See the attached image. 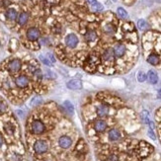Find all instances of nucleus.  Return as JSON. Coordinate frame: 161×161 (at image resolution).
Returning <instances> with one entry per match:
<instances>
[{
    "mask_svg": "<svg viewBox=\"0 0 161 161\" xmlns=\"http://www.w3.org/2000/svg\"><path fill=\"white\" fill-rule=\"evenodd\" d=\"M47 148H49V145H47V143L45 140H37L35 144H34V150L38 154H42L47 152Z\"/></svg>",
    "mask_w": 161,
    "mask_h": 161,
    "instance_id": "f257e3e1",
    "label": "nucleus"
},
{
    "mask_svg": "<svg viewBox=\"0 0 161 161\" xmlns=\"http://www.w3.org/2000/svg\"><path fill=\"white\" fill-rule=\"evenodd\" d=\"M45 129H46L45 125L41 121L36 120L32 123V132L35 134H42L45 132Z\"/></svg>",
    "mask_w": 161,
    "mask_h": 161,
    "instance_id": "f03ea898",
    "label": "nucleus"
},
{
    "mask_svg": "<svg viewBox=\"0 0 161 161\" xmlns=\"http://www.w3.org/2000/svg\"><path fill=\"white\" fill-rule=\"evenodd\" d=\"M58 144L61 148L63 149H67L69 148L70 146L72 145V139L66 135H63V137H60L58 139Z\"/></svg>",
    "mask_w": 161,
    "mask_h": 161,
    "instance_id": "7ed1b4c3",
    "label": "nucleus"
},
{
    "mask_svg": "<svg viewBox=\"0 0 161 161\" xmlns=\"http://www.w3.org/2000/svg\"><path fill=\"white\" fill-rule=\"evenodd\" d=\"M113 50H114V55H115L116 58H122V56L125 55L126 49L125 45H123V44H117L114 47Z\"/></svg>",
    "mask_w": 161,
    "mask_h": 161,
    "instance_id": "20e7f679",
    "label": "nucleus"
},
{
    "mask_svg": "<svg viewBox=\"0 0 161 161\" xmlns=\"http://www.w3.org/2000/svg\"><path fill=\"white\" fill-rule=\"evenodd\" d=\"M65 43L69 47L74 49V47H76V46L78 45V38L76 37V35H74V34H70V35L66 36Z\"/></svg>",
    "mask_w": 161,
    "mask_h": 161,
    "instance_id": "39448f33",
    "label": "nucleus"
},
{
    "mask_svg": "<svg viewBox=\"0 0 161 161\" xmlns=\"http://www.w3.org/2000/svg\"><path fill=\"white\" fill-rule=\"evenodd\" d=\"M40 31L37 29V28H30L29 30L27 31V38L30 40V41H36L40 38Z\"/></svg>",
    "mask_w": 161,
    "mask_h": 161,
    "instance_id": "423d86ee",
    "label": "nucleus"
},
{
    "mask_svg": "<svg viewBox=\"0 0 161 161\" xmlns=\"http://www.w3.org/2000/svg\"><path fill=\"white\" fill-rule=\"evenodd\" d=\"M15 83L17 86L20 87V88H25V87L28 86V84H29V79H28L27 76L20 75L16 78Z\"/></svg>",
    "mask_w": 161,
    "mask_h": 161,
    "instance_id": "0eeeda50",
    "label": "nucleus"
},
{
    "mask_svg": "<svg viewBox=\"0 0 161 161\" xmlns=\"http://www.w3.org/2000/svg\"><path fill=\"white\" fill-rule=\"evenodd\" d=\"M67 88L71 89V90H78V89H81L82 88V82L78 79H72L67 82L66 84Z\"/></svg>",
    "mask_w": 161,
    "mask_h": 161,
    "instance_id": "6e6552de",
    "label": "nucleus"
},
{
    "mask_svg": "<svg viewBox=\"0 0 161 161\" xmlns=\"http://www.w3.org/2000/svg\"><path fill=\"white\" fill-rule=\"evenodd\" d=\"M21 61L19 59H13L12 61H10L9 65H8V68H9L10 71L12 72H17L19 71L20 68H21Z\"/></svg>",
    "mask_w": 161,
    "mask_h": 161,
    "instance_id": "1a4fd4ad",
    "label": "nucleus"
},
{
    "mask_svg": "<svg viewBox=\"0 0 161 161\" xmlns=\"http://www.w3.org/2000/svg\"><path fill=\"white\" fill-rule=\"evenodd\" d=\"M94 129H95V131L96 132H105L106 131V129H107V124L105 121H103V120H98V121H96L95 124H94Z\"/></svg>",
    "mask_w": 161,
    "mask_h": 161,
    "instance_id": "9d476101",
    "label": "nucleus"
},
{
    "mask_svg": "<svg viewBox=\"0 0 161 161\" xmlns=\"http://www.w3.org/2000/svg\"><path fill=\"white\" fill-rule=\"evenodd\" d=\"M114 58H115V55H114V50H113V49H107L105 52H103L102 58H103V60L107 61V63H111V61H113Z\"/></svg>",
    "mask_w": 161,
    "mask_h": 161,
    "instance_id": "9b49d317",
    "label": "nucleus"
},
{
    "mask_svg": "<svg viewBox=\"0 0 161 161\" xmlns=\"http://www.w3.org/2000/svg\"><path fill=\"white\" fill-rule=\"evenodd\" d=\"M109 139L111 142H117L121 138V132L118 131L117 129H112L108 134Z\"/></svg>",
    "mask_w": 161,
    "mask_h": 161,
    "instance_id": "f8f14e48",
    "label": "nucleus"
},
{
    "mask_svg": "<svg viewBox=\"0 0 161 161\" xmlns=\"http://www.w3.org/2000/svg\"><path fill=\"white\" fill-rule=\"evenodd\" d=\"M109 114V107L107 105H100L97 108V115L99 117L103 118V117H106L108 116Z\"/></svg>",
    "mask_w": 161,
    "mask_h": 161,
    "instance_id": "ddd939ff",
    "label": "nucleus"
},
{
    "mask_svg": "<svg viewBox=\"0 0 161 161\" xmlns=\"http://www.w3.org/2000/svg\"><path fill=\"white\" fill-rule=\"evenodd\" d=\"M147 78L149 80V82L151 84H156L157 81H158V75L157 73L154 71V70H149L148 73H147Z\"/></svg>",
    "mask_w": 161,
    "mask_h": 161,
    "instance_id": "4468645a",
    "label": "nucleus"
},
{
    "mask_svg": "<svg viewBox=\"0 0 161 161\" xmlns=\"http://www.w3.org/2000/svg\"><path fill=\"white\" fill-rule=\"evenodd\" d=\"M159 61H160L159 56H158L157 55H155V53H151V55H148L147 63H150L151 65H157V64L159 63Z\"/></svg>",
    "mask_w": 161,
    "mask_h": 161,
    "instance_id": "2eb2a0df",
    "label": "nucleus"
},
{
    "mask_svg": "<svg viewBox=\"0 0 161 161\" xmlns=\"http://www.w3.org/2000/svg\"><path fill=\"white\" fill-rule=\"evenodd\" d=\"M28 19H29V15H28V13L23 12V13H21L19 15L18 23L21 25V26H23V25H25L28 22Z\"/></svg>",
    "mask_w": 161,
    "mask_h": 161,
    "instance_id": "dca6fc26",
    "label": "nucleus"
},
{
    "mask_svg": "<svg viewBox=\"0 0 161 161\" xmlns=\"http://www.w3.org/2000/svg\"><path fill=\"white\" fill-rule=\"evenodd\" d=\"M84 38H85L87 42H93V41H95L96 38H97V35H96V33L94 31H88V32L85 34Z\"/></svg>",
    "mask_w": 161,
    "mask_h": 161,
    "instance_id": "f3484780",
    "label": "nucleus"
},
{
    "mask_svg": "<svg viewBox=\"0 0 161 161\" xmlns=\"http://www.w3.org/2000/svg\"><path fill=\"white\" fill-rule=\"evenodd\" d=\"M63 108L65 109L70 115H72L73 113H74V107H73L72 103L69 102V101H65V102H63Z\"/></svg>",
    "mask_w": 161,
    "mask_h": 161,
    "instance_id": "a211bd4d",
    "label": "nucleus"
},
{
    "mask_svg": "<svg viewBox=\"0 0 161 161\" xmlns=\"http://www.w3.org/2000/svg\"><path fill=\"white\" fill-rule=\"evenodd\" d=\"M6 17H7V19L11 20V21H14V20H16V18H17V12H16V10H14V9H8L6 11Z\"/></svg>",
    "mask_w": 161,
    "mask_h": 161,
    "instance_id": "6ab92c4d",
    "label": "nucleus"
},
{
    "mask_svg": "<svg viewBox=\"0 0 161 161\" xmlns=\"http://www.w3.org/2000/svg\"><path fill=\"white\" fill-rule=\"evenodd\" d=\"M88 2H89V4L91 5V6L94 8L96 11L103 10V6L100 3H99L98 1H96V0H88Z\"/></svg>",
    "mask_w": 161,
    "mask_h": 161,
    "instance_id": "aec40b11",
    "label": "nucleus"
},
{
    "mask_svg": "<svg viewBox=\"0 0 161 161\" xmlns=\"http://www.w3.org/2000/svg\"><path fill=\"white\" fill-rule=\"evenodd\" d=\"M115 27L113 26L112 24H107L105 27H104V32H105L106 34H108V35H112V34L115 33Z\"/></svg>",
    "mask_w": 161,
    "mask_h": 161,
    "instance_id": "412c9836",
    "label": "nucleus"
},
{
    "mask_svg": "<svg viewBox=\"0 0 161 161\" xmlns=\"http://www.w3.org/2000/svg\"><path fill=\"white\" fill-rule=\"evenodd\" d=\"M118 15L120 16L121 18L126 19V17H128V13H126V11L124 9V8L120 7V8H118Z\"/></svg>",
    "mask_w": 161,
    "mask_h": 161,
    "instance_id": "4be33fe9",
    "label": "nucleus"
},
{
    "mask_svg": "<svg viewBox=\"0 0 161 161\" xmlns=\"http://www.w3.org/2000/svg\"><path fill=\"white\" fill-rule=\"evenodd\" d=\"M137 26L140 30H145L146 28H147V23H146L144 20L140 19V20H138V22H137Z\"/></svg>",
    "mask_w": 161,
    "mask_h": 161,
    "instance_id": "5701e85b",
    "label": "nucleus"
},
{
    "mask_svg": "<svg viewBox=\"0 0 161 161\" xmlns=\"http://www.w3.org/2000/svg\"><path fill=\"white\" fill-rule=\"evenodd\" d=\"M42 102H43V100H42V98H41V97H35L32 101H31V106H33V107L38 106V105H40V104H41Z\"/></svg>",
    "mask_w": 161,
    "mask_h": 161,
    "instance_id": "b1692460",
    "label": "nucleus"
},
{
    "mask_svg": "<svg viewBox=\"0 0 161 161\" xmlns=\"http://www.w3.org/2000/svg\"><path fill=\"white\" fill-rule=\"evenodd\" d=\"M146 78H147V76H146L145 73H143L142 71H139L137 73V80L139 81V82H144L146 80Z\"/></svg>",
    "mask_w": 161,
    "mask_h": 161,
    "instance_id": "393cba45",
    "label": "nucleus"
},
{
    "mask_svg": "<svg viewBox=\"0 0 161 161\" xmlns=\"http://www.w3.org/2000/svg\"><path fill=\"white\" fill-rule=\"evenodd\" d=\"M4 129H5V132H6L7 134H12L14 132V126L11 125V124H7V125L4 126Z\"/></svg>",
    "mask_w": 161,
    "mask_h": 161,
    "instance_id": "a878e982",
    "label": "nucleus"
},
{
    "mask_svg": "<svg viewBox=\"0 0 161 161\" xmlns=\"http://www.w3.org/2000/svg\"><path fill=\"white\" fill-rule=\"evenodd\" d=\"M45 76H46L47 78H49V79L55 78V74L52 71V70H50V69H47L46 71H45Z\"/></svg>",
    "mask_w": 161,
    "mask_h": 161,
    "instance_id": "bb28decb",
    "label": "nucleus"
},
{
    "mask_svg": "<svg viewBox=\"0 0 161 161\" xmlns=\"http://www.w3.org/2000/svg\"><path fill=\"white\" fill-rule=\"evenodd\" d=\"M107 161H119V156L116 154H110L107 157Z\"/></svg>",
    "mask_w": 161,
    "mask_h": 161,
    "instance_id": "cd10ccee",
    "label": "nucleus"
},
{
    "mask_svg": "<svg viewBox=\"0 0 161 161\" xmlns=\"http://www.w3.org/2000/svg\"><path fill=\"white\" fill-rule=\"evenodd\" d=\"M142 115V120H143V122H144L145 124H148V123H149V120H148V112L143 111Z\"/></svg>",
    "mask_w": 161,
    "mask_h": 161,
    "instance_id": "c85d7f7f",
    "label": "nucleus"
},
{
    "mask_svg": "<svg viewBox=\"0 0 161 161\" xmlns=\"http://www.w3.org/2000/svg\"><path fill=\"white\" fill-rule=\"evenodd\" d=\"M40 59H41L42 63H45L46 65H50V64H52V63H50V61H49V59H47V58H45L44 55H41V56H40Z\"/></svg>",
    "mask_w": 161,
    "mask_h": 161,
    "instance_id": "c756f323",
    "label": "nucleus"
},
{
    "mask_svg": "<svg viewBox=\"0 0 161 161\" xmlns=\"http://www.w3.org/2000/svg\"><path fill=\"white\" fill-rule=\"evenodd\" d=\"M7 109V105L4 102H0V114H3V113L6 111Z\"/></svg>",
    "mask_w": 161,
    "mask_h": 161,
    "instance_id": "7c9ffc66",
    "label": "nucleus"
},
{
    "mask_svg": "<svg viewBox=\"0 0 161 161\" xmlns=\"http://www.w3.org/2000/svg\"><path fill=\"white\" fill-rule=\"evenodd\" d=\"M34 75H35L38 79H42V78H43V74H42V71L40 69H37L36 71L34 72Z\"/></svg>",
    "mask_w": 161,
    "mask_h": 161,
    "instance_id": "2f4dec72",
    "label": "nucleus"
},
{
    "mask_svg": "<svg viewBox=\"0 0 161 161\" xmlns=\"http://www.w3.org/2000/svg\"><path fill=\"white\" fill-rule=\"evenodd\" d=\"M148 135H149V137H151L153 140L156 139V137H155V134L153 132V129H150V128L148 129Z\"/></svg>",
    "mask_w": 161,
    "mask_h": 161,
    "instance_id": "473e14b6",
    "label": "nucleus"
},
{
    "mask_svg": "<svg viewBox=\"0 0 161 161\" xmlns=\"http://www.w3.org/2000/svg\"><path fill=\"white\" fill-rule=\"evenodd\" d=\"M47 56H49V58H50V63H55V56H53V55H52V53H49V55H47Z\"/></svg>",
    "mask_w": 161,
    "mask_h": 161,
    "instance_id": "72a5a7b5",
    "label": "nucleus"
},
{
    "mask_svg": "<svg viewBox=\"0 0 161 161\" xmlns=\"http://www.w3.org/2000/svg\"><path fill=\"white\" fill-rule=\"evenodd\" d=\"M16 113H17V114H18V115H20V117H22V116H23V112L20 111V110H18V111H17Z\"/></svg>",
    "mask_w": 161,
    "mask_h": 161,
    "instance_id": "f704fd0d",
    "label": "nucleus"
},
{
    "mask_svg": "<svg viewBox=\"0 0 161 161\" xmlns=\"http://www.w3.org/2000/svg\"><path fill=\"white\" fill-rule=\"evenodd\" d=\"M2 144H3V139H2V137H0V147L2 146Z\"/></svg>",
    "mask_w": 161,
    "mask_h": 161,
    "instance_id": "c9c22d12",
    "label": "nucleus"
},
{
    "mask_svg": "<svg viewBox=\"0 0 161 161\" xmlns=\"http://www.w3.org/2000/svg\"><path fill=\"white\" fill-rule=\"evenodd\" d=\"M158 97L161 98V89L159 90V91H158Z\"/></svg>",
    "mask_w": 161,
    "mask_h": 161,
    "instance_id": "e433bc0d",
    "label": "nucleus"
},
{
    "mask_svg": "<svg viewBox=\"0 0 161 161\" xmlns=\"http://www.w3.org/2000/svg\"><path fill=\"white\" fill-rule=\"evenodd\" d=\"M47 161H50V160H47Z\"/></svg>",
    "mask_w": 161,
    "mask_h": 161,
    "instance_id": "4c0bfd02",
    "label": "nucleus"
},
{
    "mask_svg": "<svg viewBox=\"0 0 161 161\" xmlns=\"http://www.w3.org/2000/svg\"><path fill=\"white\" fill-rule=\"evenodd\" d=\"M114 1H116V0H114Z\"/></svg>",
    "mask_w": 161,
    "mask_h": 161,
    "instance_id": "58836bf2",
    "label": "nucleus"
}]
</instances>
